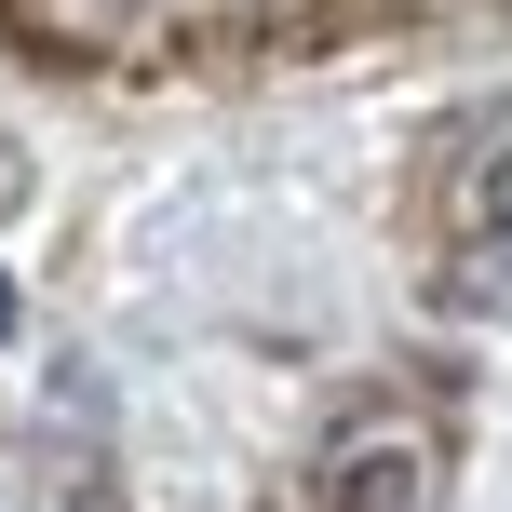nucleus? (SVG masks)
Returning <instances> with one entry per match:
<instances>
[{"label":"nucleus","instance_id":"4","mask_svg":"<svg viewBox=\"0 0 512 512\" xmlns=\"http://www.w3.org/2000/svg\"><path fill=\"white\" fill-rule=\"evenodd\" d=\"M459 297L512 324V243H459Z\"/></svg>","mask_w":512,"mask_h":512},{"label":"nucleus","instance_id":"2","mask_svg":"<svg viewBox=\"0 0 512 512\" xmlns=\"http://www.w3.org/2000/svg\"><path fill=\"white\" fill-rule=\"evenodd\" d=\"M445 230L459 243H512V108L459 135V162H445Z\"/></svg>","mask_w":512,"mask_h":512},{"label":"nucleus","instance_id":"3","mask_svg":"<svg viewBox=\"0 0 512 512\" xmlns=\"http://www.w3.org/2000/svg\"><path fill=\"white\" fill-rule=\"evenodd\" d=\"M0 14H14L41 54H122L135 27L162 14V0H0Z\"/></svg>","mask_w":512,"mask_h":512},{"label":"nucleus","instance_id":"1","mask_svg":"<svg viewBox=\"0 0 512 512\" xmlns=\"http://www.w3.org/2000/svg\"><path fill=\"white\" fill-rule=\"evenodd\" d=\"M445 499V445L418 432V418H351V432L324 445V472H310V512H432Z\"/></svg>","mask_w":512,"mask_h":512}]
</instances>
